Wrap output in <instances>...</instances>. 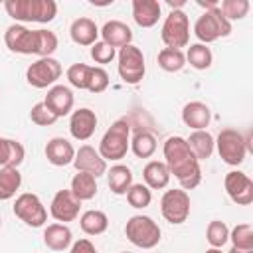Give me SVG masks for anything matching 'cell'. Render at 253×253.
<instances>
[{
  "instance_id": "obj_12",
  "label": "cell",
  "mask_w": 253,
  "mask_h": 253,
  "mask_svg": "<svg viewBox=\"0 0 253 253\" xmlns=\"http://www.w3.org/2000/svg\"><path fill=\"white\" fill-rule=\"evenodd\" d=\"M4 42L10 51L22 53V55H36L38 49V36L36 30H28L22 24H12L4 32Z\"/></svg>"
},
{
  "instance_id": "obj_30",
  "label": "cell",
  "mask_w": 253,
  "mask_h": 253,
  "mask_svg": "<svg viewBox=\"0 0 253 253\" xmlns=\"http://www.w3.org/2000/svg\"><path fill=\"white\" fill-rule=\"evenodd\" d=\"M20 186H22V174L18 172V168H12V166L0 168V200L2 202L14 198Z\"/></svg>"
},
{
  "instance_id": "obj_19",
  "label": "cell",
  "mask_w": 253,
  "mask_h": 253,
  "mask_svg": "<svg viewBox=\"0 0 253 253\" xmlns=\"http://www.w3.org/2000/svg\"><path fill=\"white\" fill-rule=\"evenodd\" d=\"M99 34L103 36V42L111 47H125V45H130V42H132V30L121 20L107 22L99 30Z\"/></svg>"
},
{
  "instance_id": "obj_17",
  "label": "cell",
  "mask_w": 253,
  "mask_h": 253,
  "mask_svg": "<svg viewBox=\"0 0 253 253\" xmlns=\"http://www.w3.org/2000/svg\"><path fill=\"white\" fill-rule=\"evenodd\" d=\"M43 105H45L57 119H59V117H65V115H69L71 109H73V93H71V89L65 87V85H53V87L47 91V95H45V99H43Z\"/></svg>"
},
{
  "instance_id": "obj_34",
  "label": "cell",
  "mask_w": 253,
  "mask_h": 253,
  "mask_svg": "<svg viewBox=\"0 0 253 253\" xmlns=\"http://www.w3.org/2000/svg\"><path fill=\"white\" fill-rule=\"evenodd\" d=\"M206 239L211 247L215 249H221L227 241H229V227L219 221V219H213L208 223V229H206Z\"/></svg>"
},
{
  "instance_id": "obj_22",
  "label": "cell",
  "mask_w": 253,
  "mask_h": 253,
  "mask_svg": "<svg viewBox=\"0 0 253 253\" xmlns=\"http://www.w3.org/2000/svg\"><path fill=\"white\" fill-rule=\"evenodd\" d=\"M132 18L140 28H152L160 18V4L156 0H134Z\"/></svg>"
},
{
  "instance_id": "obj_1",
  "label": "cell",
  "mask_w": 253,
  "mask_h": 253,
  "mask_svg": "<svg viewBox=\"0 0 253 253\" xmlns=\"http://www.w3.org/2000/svg\"><path fill=\"white\" fill-rule=\"evenodd\" d=\"M164 164L170 170V176L180 182L182 190H194L202 182V170H200V160L194 156L190 150L186 138L182 136H168L164 146Z\"/></svg>"
},
{
  "instance_id": "obj_15",
  "label": "cell",
  "mask_w": 253,
  "mask_h": 253,
  "mask_svg": "<svg viewBox=\"0 0 253 253\" xmlns=\"http://www.w3.org/2000/svg\"><path fill=\"white\" fill-rule=\"evenodd\" d=\"M73 166L77 168V172H87L95 178L107 174V160L91 144L79 146V150L75 152V158H73Z\"/></svg>"
},
{
  "instance_id": "obj_28",
  "label": "cell",
  "mask_w": 253,
  "mask_h": 253,
  "mask_svg": "<svg viewBox=\"0 0 253 253\" xmlns=\"http://www.w3.org/2000/svg\"><path fill=\"white\" fill-rule=\"evenodd\" d=\"M24 156H26V150L18 140L0 136V168L4 166L18 168L24 162Z\"/></svg>"
},
{
  "instance_id": "obj_14",
  "label": "cell",
  "mask_w": 253,
  "mask_h": 253,
  "mask_svg": "<svg viewBox=\"0 0 253 253\" xmlns=\"http://www.w3.org/2000/svg\"><path fill=\"white\" fill-rule=\"evenodd\" d=\"M79 208H81V202L71 194V190H59V192H55V196L51 200L49 213L55 221L67 223V221L77 219Z\"/></svg>"
},
{
  "instance_id": "obj_47",
  "label": "cell",
  "mask_w": 253,
  "mask_h": 253,
  "mask_svg": "<svg viewBox=\"0 0 253 253\" xmlns=\"http://www.w3.org/2000/svg\"><path fill=\"white\" fill-rule=\"evenodd\" d=\"M123 253H130V251H123Z\"/></svg>"
},
{
  "instance_id": "obj_42",
  "label": "cell",
  "mask_w": 253,
  "mask_h": 253,
  "mask_svg": "<svg viewBox=\"0 0 253 253\" xmlns=\"http://www.w3.org/2000/svg\"><path fill=\"white\" fill-rule=\"evenodd\" d=\"M91 57L95 59V63H101V65L111 63L115 59V47L107 45L105 42H95L91 45Z\"/></svg>"
},
{
  "instance_id": "obj_8",
  "label": "cell",
  "mask_w": 253,
  "mask_h": 253,
  "mask_svg": "<svg viewBox=\"0 0 253 253\" xmlns=\"http://www.w3.org/2000/svg\"><path fill=\"white\" fill-rule=\"evenodd\" d=\"M119 75L125 83L128 85H136L142 81L144 73H146V63H144V55L136 45H125L119 49Z\"/></svg>"
},
{
  "instance_id": "obj_40",
  "label": "cell",
  "mask_w": 253,
  "mask_h": 253,
  "mask_svg": "<svg viewBox=\"0 0 253 253\" xmlns=\"http://www.w3.org/2000/svg\"><path fill=\"white\" fill-rule=\"evenodd\" d=\"M30 119H32V123L38 125V126H51V125L57 121V117L43 105V101H42V103H36V105L32 107Z\"/></svg>"
},
{
  "instance_id": "obj_36",
  "label": "cell",
  "mask_w": 253,
  "mask_h": 253,
  "mask_svg": "<svg viewBox=\"0 0 253 253\" xmlns=\"http://www.w3.org/2000/svg\"><path fill=\"white\" fill-rule=\"evenodd\" d=\"M219 12L223 14V18L227 20V22H231V20H241V18H245L247 16V12H249V2L247 0H223V2H219Z\"/></svg>"
},
{
  "instance_id": "obj_44",
  "label": "cell",
  "mask_w": 253,
  "mask_h": 253,
  "mask_svg": "<svg viewBox=\"0 0 253 253\" xmlns=\"http://www.w3.org/2000/svg\"><path fill=\"white\" fill-rule=\"evenodd\" d=\"M206 253H223L221 249H215V247H210V249H206Z\"/></svg>"
},
{
  "instance_id": "obj_43",
  "label": "cell",
  "mask_w": 253,
  "mask_h": 253,
  "mask_svg": "<svg viewBox=\"0 0 253 253\" xmlns=\"http://www.w3.org/2000/svg\"><path fill=\"white\" fill-rule=\"evenodd\" d=\"M69 253H97V247L91 243V239L83 237V239H77V241L71 245Z\"/></svg>"
},
{
  "instance_id": "obj_21",
  "label": "cell",
  "mask_w": 253,
  "mask_h": 253,
  "mask_svg": "<svg viewBox=\"0 0 253 253\" xmlns=\"http://www.w3.org/2000/svg\"><path fill=\"white\" fill-rule=\"evenodd\" d=\"M45 158L53 164V166H65L69 162H73L75 158V148L71 146V142L67 138L55 136L45 144Z\"/></svg>"
},
{
  "instance_id": "obj_4",
  "label": "cell",
  "mask_w": 253,
  "mask_h": 253,
  "mask_svg": "<svg viewBox=\"0 0 253 253\" xmlns=\"http://www.w3.org/2000/svg\"><path fill=\"white\" fill-rule=\"evenodd\" d=\"M125 235L140 249H152L160 243V227L148 215H132L125 225Z\"/></svg>"
},
{
  "instance_id": "obj_13",
  "label": "cell",
  "mask_w": 253,
  "mask_h": 253,
  "mask_svg": "<svg viewBox=\"0 0 253 253\" xmlns=\"http://www.w3.org/2000/svg\"><path fill=\"white\" fill-rule=\"evenodd\" d=\"M223 186H225L229 200L235 202L237 206H249L253 202V182L247 174H243L239 170L227 172Z\"/></svg>"
},
{
  "instance_id": "obj_18",
  "label": "cell",
  "mask_w": 253,
  "mask_h": 253,
  "mask_svg": "<svg viewBox=\"0 0 253 253\" xmlns=\"http://www.w3.org/2000/svg\"><path fill=\"white\" fill-rule=\"evenodd\" d=\"M182 121L186 126H190L194 130H206V126L211 121V111L202 101H190L182 109Z\"/></svg>"
},
{
  "instance_id": "obj_2",
  "label": "cell",
  "mask_w": 253,
  "mask_h": 253,
  "mask_svg": "<svg viewBox=\"0 0 253 253\" xmlns=\"http://www.w3.org/2000/svg\"><path fill=\"white\" fill-rule=\"evenodd\" d=\"M4 8L10 18L18 22L47 24L57 16V4L53 0H6Z\"/></svg>"
},
{
  "instance_id": "obj_26",
  "label": "cell",
  "mask_w": 253,
  "mask_h": 253,
  "mask_svg": "<svg viewBox=\"0 0 253 253\" xmlns=\"http://www.w3.org/2000/svg\"><path fill=\"white\" fill-rule=\"evenodd\" d=\"M107 184H109L113 194H117V196L126 194L128 188L132 186V172H130V168L125 166V164H115L107 172Z\"/></svg>"
},
{
  "instance_id": "obj_24",
  "label": "cell",
  "mask_w": 253,
  "mask_h": 253,
  "mask_svg": "<svg viewBox=\"0 0 253 253\" xmlns=\"http://www.w3.org/2000/svg\"><path fill=\"white\" fill-rule=\"evenodd\" d=\"M71 229L65 223H51L45 227L43 231V243L51 249V251H63L71 245Z\"/></svg>"
},
{
  "instance_id": "obj_32",
  "label": "cell",
  "mask_w": 253,
  "mask_h": 253,
  "mask_svg": "<svg viewBox=\"0 0 253 253\" xmlns=\"http://www.w3.org/2000/svg\"><path fill=\"white\" fill-rule=\"evenodd\" d=\"M186 65V53L182 49H172V47H164L158 51V67L168 71V73H176Z\"/></svg>"
},
{
  "instance_id": "obj_10",
  "label": "cell",
  "mask_w": 253,
  "mask_h": 253,
  "mask_svg": "<svg viewBox=\"0 0 253 253\" xmlns=\"http://www.w3.org/2000/svg\"><path fill=\"white\" fill-rule=\"evenodd\" d=\"M14 215L30 227H42L47 221V210L36 194L24 192L14 202Z\"/></svg>"
},
{
  "instance_id": "obj_16",
  "label": "cell",
  "mask_w": 253,
  "mask_h": 253,
  "mask_svg": "<svg viewBox=\"0 0 253 253\" xmlns=\"http://www.w3.org/2000/svg\"><path fill=\"white\" fill-rule=\"evenodd\" d=\"M95 128H97V115H95V111H91L87 107H81V109L71 113L69 132H71V136L75 140H89L95 134Z\"/></svg>"
},
{
  "instance_id": "obj_7",
  "label": "cell",
  "mask_w": 253,
  "mask_h": 253,
  "mask_svg": "<svg viewBox=\"0 0 253 253\" xmlns=\"http://www.w3.org/2000/svg\"><path fill=\"white\" fill-rule=\"evenodd\" d=\"M249 140L235 128H223L215 138V148L221 160L229 166H239L245 160Z\"/></svg>"
},
{
  "instance_id": "obj_23",
  "label": "cell",
  "mask_w": 253,
  "mask_h": 253,
  "mask_svg": "<svg viewBox=\"0 0 253 253\" xmlns=\"http://www.w3.org/2000/svg\"><path fill=\"white\" fill-rule=\"evenodd\" d=\"M142 178H144V186H148L150 190H162L170 182V170L164 162L150 160L142 170Z\"/></svg>"
},
{
  "instance_id": "obj_45",
  "label": "cell",
  "mask_w": 253,
  "mask_h": 253,
  "mask_svg": "<svg viewBox=\"0 0 253 253\" xmlns=\"http://www.w3.org/2000/svg\"><path fill=\"white\" fill-rule=\"evenodd\" d=\"M229 253H253V251H243V249H235V247H231Z\"/></svg>"
},
{
  "instance_id": "obj_20",
  "label": "cell",
  "mask_w": 253,
  "mask_h": 253,
  "mask_svg": "<svg viewBox=\"0 0 253 253\" xmlns=\"http://www.w3.org/2000/svg\"><path fill=\"white\" fill-rule=\"evenodd\" d=\"M69 36L73 40V43L77 45H93L99 38V28L97 24L91 20V18H77L71 22V28H69Z\"/></svg>"
},
{
  "instance_id": "obj_11",
  "label": "cell",
  "mask_w": 253,
  "mask_h": 253,
  "mask_svg": "<svg viewBox=\"0 0 253 253\" xmlns=\"http://www.w3.org/2000/svg\"><path fill=\"white\" fill-rule=\"evenodd\" d=\"M61 77V63L53 57H40L26 69V79L36 89H45Z\"/></svg>"
},
{
  "instance_id": "obj_25",
  "label": "cell",
  "mask_w": 253,
  "mask_h": 253,
  "mask_svg": "<svg viewBox=\"0 0 253 253\" xmlns=\"http://www.w3.org/2000/svg\"><path fill=\"white\" fill-rule=\"evenodd\" d=\"M190 150L194 152V156L198 160H206L211 156L213 148H215V138L208 132V130H194L188 138H186Z\"/></svg>"
},
{
  "instance_id": "obj_3",
  "label": "cell",
  "mask_w": 253,
  "mask_h": 253,
  "mask_svg": "<svg viewBox=\"0 0 253 253\" xmlns=\"http://www.w3.org/2000/svg\"><path fill=\"white\" fill-rule=\"evenodd\" d=\"M130 146V123L126 119L115 121L99 142V154L105 160H121Z\"/></svg>"
},
{
  "instance_id": "obj_27",
  "label": "cell",
  "mask_w": 253,
  "mask_h": 253,
  "mask_svg": "<svg viewBox=\"0 0 253 253\" xmlns=\"http://www.w3.org/2000/svg\"><path fill=\"white\" fill-rule=\"evenodd\" d=\"M71 194L79 200V202H85V200H93L97 196V178L87 174V172H77L73 178H71Z\"/></svg>"
},
{
  "instance_id": "obj_41",
  "label": "cell",
  "mask_w": 253,
  "mask_h": 253,
  "mask_svg": "<svg viewBox=\"0 0 253 253\" xmlns=\"http://www.w3.org/2000/svg\"><path fill=\"white\" fill-rule=\"evenodd\" d=\"M107 87H109V73L103 67H91L87 91H91V93H103Z\"/></svg>"
},
{
  "instance_id": "obj_33",
  "label": "cell",
  "mask_w": 253,
  "mask_h": 253,
  "mask_svg": "<svg viewBox=\"0 0 253 253\" xmlns=\"http://www.w3.org/2000/svg\"><path fill=\"white\" fill-rule=\"evenodd\" d=\"M186 61L194 67V69H208L213 61V55L210 51L208 45L204 43H194L188 47V53H186Z\"/></svg>"
},
{
  "instance_id": "obj_31",
  "label": "cell",
  "mask_w": 253,
  "mask_h": 253,
  "mask_svg": "<svg viewBox=\"0 0 253 253\" xmlns=\"http://www.w3.org/2000/svg\"><path fill=\"white\" fill-rule=\"evenodd\" d=\"M130 148L138 158H150L156 152V136L150 130H138L130 140Z\"/></svg>"
},
{
  "instance_id": "obj_35",
  "label": "cell",
  "mask_w": 253,
  "mask_h": 253,
  "mask_svg": "<svg viewBox=\"0 0 253 253\" xmlns=\"http://www.w3.org/2000/svg\"><path fill=\"white\" fill-rule=\"evenodd\" d=\"M229 239L235 249L253 251V227L249 223H239L229 231Z\"/></svg>"
},
{
  "instance_id": "obj_9",
  "label": "cell",
  "mask_w": 253,
  "mask_h": 253,
  "mask_svg": "<svg viewBox=\"0 0 253 253\" xmlns=\"http://www.w3.org/2000/svg\"><path fill=\"white\" fill-rule=\"evenodd\" d=\"M160 213L172 225L184 223L190 215V196H188V192L178 190V188L166 190L162 200H160Z\"/></svg>"
},
{
  "instance_id": "obj_38",
  "label": "cell",
  "mask_w": 253,
  "mask_h": 253,
  "mask_svg": "<svg viewBox=\"0 0 253 253\" xmlns=\"http://www.w3.org/2000/svg\"><path fill=\"white\" fill-rule=\"evenodd\" d=\"M126 200H128V204L132 208H138L140 210V208H146L152 202V192L144 184H132L128 188V192H126Z\"/></svg>"
},
{
  "instance_id": "obj_5",
  "label": "cell",
  "mask_w": 253,
  "mask_h": 253,
  "mask_svg": "<svg viewBox=\"0 0 253 253\" xmlns=\"http://www.w3.org/2000/svg\"><path fill=\"white\" fill-rule=\"evenodd\" d=\"M194 34L196 38L206 45L210 42H215L217 38H225L231 34V22H227L223 18V14L219 12V8H211L206 10L194 24Z\"/></svg>"
},
{
  "instance_id": "obj_46",
  "label": "cell",
  "mask_w": 253,
  "mask_h": 253,
  "mask_svg": "<svg viewBox=\"0 0 253 253\" xmlns=\"http://www.w3.org/2000/svg\"><path fill=\"white\" fill-rule=\"evenodd\" d=\"M0 225H2V217H0Z\"/></svg>"
},
{
  "instance_id": "obj_37",
  "label": "cell",
  "mask_w": 253,
  "mask_h": 253,
  "mask_svg": "<svg viewBox=\"0 0 253 253\" xmlns=\"http://www.w3.org/2000/svg\"><path fill=\"white\" fill-rule=\"evenodd\" d=\"M38 36V49L36 55L40 57H51V53L57 49V36L51 30H36Z\"/></svg>"
},
{
  "instance_id": "obj_39",
  "label": "cell",
  "mask_w": 253,
  "mask_h": 253,
  "mask_svg": "<svg viewBox=\"0 0 253 253\" xmlns=\"http://www.w3.org/2000/svg\"><path fill=\"white\" fill-rule=\"evenodd\" d=\"M89 75H91V65L87 63H73L67 69V79L75 89H87Z\"/></svg>"
},
{
  "instance_id": "obj_29",
  "label": "cell",
  "mask_w": 253,
  "mask_h": 253,
  "mask_svg": "<svg viewBox=\"0 0 253 253\" xmlns=\"http://www.w3.org/2000/svg\"><path fill=\"white\" fill-rule=\"evenodd\" d=\"M79 225L87 235H101L109 227V217L101 210H89L79 217Z\"/></svg>"
},
{
  "instance_id": "obj_6",
  "label": "cell",
  "mask_w": 253,
  "mask_h": 253,
  "mask_svg": "<svg viewBox=\"0 0 253 253\" xmlns=\"http://www.w3.org/2000/svg\"><path fill=\"white\" fill-rule=\"evenodd\" d=\"M160 40L164 42L166 47L180 49L190 43V20L186 12L182 10H172L160 30Z\"/></svg>"
}]
</instances>
